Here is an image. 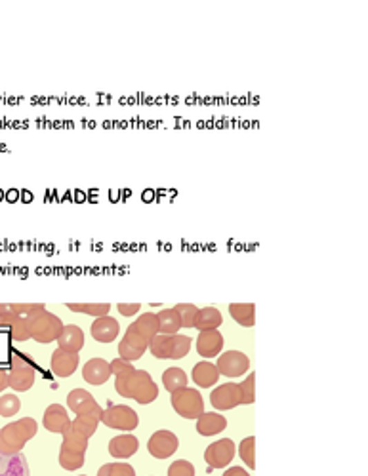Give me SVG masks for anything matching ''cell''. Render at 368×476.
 Returning <instances> with one entry per match:
<instances>
[{
    "instance_id": "obj_1",
    "label": "cell",
    "mask_w": 368,
    "mask_h": 476,
    "mask_svg": "<svg viewBox=\"0 0 368 476\" xmlns=\"http://www.w3.org/2000/svg\"><path fill=\"white\" fill-rule=\"evenodd\" d=\"M115 389L122 398H132L137 404H151L159 397V387L144 370H132L128 373L115 375Z\"/></svg>"
},
{
    "instance_id": "obj_2",
    "label": "cell",
    "mask_w": 368,
    "mask_h": 476,
    "mask_svg": "<svg viewBox=\"0 0 368 476\" xmlns=\"http://www.w3.org/2000/svg\"><path fill=\"white\" fill-rule=\"evenodd\" d=\"M39 430V425L32 417H21V419L8 423L6 427L0 428V452L6 455H16L25 448Z\"/></svg>"
},
{
    "instance_id": "obj_3",
    "label": "cell",
    "mask_w": 368,
    "mask_h": 476,
    "mask_svg": "<svg viewBox=\"0 0 368 476\" xmlns=\"http://www.w3.org/2000/svg\"><path fill=\"white\" fill-rule=\"evenodd\" d=\"M37 377V370L23 353H12L8 372V387L16 393H25L32 387Z\"/></svg>"
},
{
    "instance_id": "obj_4",
    "label": "cell",
    "mask_w": 368,
    "mask_h": 476,
    "mask_svg": "<svg viewBox=\"0 0 368 476\" xmlns=\"http://www.w3.org/2000/svg\"><path fill=\"white\" fill-rule=\"evenodd\" d=\"M172 408L177 415H182L185 419H199L204 413V400L200 397L199 390L185 387L172 395Z\"/></svg>"
},
{
    "instance_id": "obj_5",
    "label": "cell",
    "mask_w": 368,
    "mask_h": 476,
    "mask_svg": "<svg viewBox=\"0 0 368 476\" xmlns=\"http://www.w3.org/2000/svg\"><path fill=\"white\" fill-rule=\"evenodd\" d=\"M29 326H31V339H35L37 343H44V345L57 341L59 333L64 330L61 318L56 317L54 313H48V310L40 313Z\"/></svg>"
},
{
    "instance_id": "obj_6",
    "label": "cell",
    "mask_w": 368,
    "mask_h": 476,
    "mask_svg": "<svg viewBox=\"0 0 368 476\" xmlns=\"http://www.w3.org/2000/svg\"><path fill=\"white\" fill-rule=\"evenodd\" d=\"M101 423L109 428H117V430H134L139 425V417L130 406L117 404L104 410Z\"/></svg>"
},
{
    "instance_id": "obj_7",
    "label": "cell",
    "mask_w": 368,
    "mask_h": 476,
    "mask_svg": "<svg viewBox=\"0 0 368 476\" xmlns=\"http://www.w3.org/2000/svg\"><path fill=\"white\" fill-rule=\"evenodd\" d=\"M217 372L225 377H240L249 372L250 360L244 353L240 350H227L224 355L217 357Z\"/></svg>"
},
{
    "instance_id": "obj_8",
    "label": "cell",
    "mask_w": 368,
    "mask_h": 476,
    "mask_svg": "<svg viewBox=\"0 0 368 476\" xmlns=\"http://www.w3.org/2000/svg\"><path fill=\"white\" fill-rule=\"evenodd\" d=\"M177 448H180V440L172 430H166V428L157 430L147 442V450L157 459H168L170 455L177 452Z\"/></svg>"
},
{
    "instance_id": "obj_9",
    "label": "cell",
    "mask_w": 368,
    "mask_h": 476,
    "mask_svg": "<svg viewBox=\"0 0 368 476\" xmlns=\"http://www.w3.org/2000/svg\"><path fill=\"white\" fill-rule=\"evenodd\" d=\"M147 347H149V341H145L144 337H142L132 326H128L124 337H122L119 343V355L122 360L132 362V360H139V358L144 357Z\"/></svg>"
},
{
    "instance_id": "obj_10",
    "label": "cell",
    "mask_w": 368,
    "mask_h": 476,
    "mask_svg": "<svg viewBox=\"0 0 368 476\" xmlns=\"http://www.w3.org/2000/svg\"><path fill=\"white\" fill-rule=\"evenodd\" d=\"M235 457V444L231 438H222L214 444H210L204 452V461L212 468H225Z\"/></svg>"
},
{
    "instance_id": "obj_11",
    "label": "cell",
    "mask_w": 368,
    "mask_h": 476,
    "mask_svg": "<svg viewBox=\"0 0 368 476\" xmlns=\"http://www.w3.org/2000/svg\"><path fill=\"white\" fill-rule=\"evenodd\" d=\"M210 402L216 410H233L240 406V389L239 383H225V385H220L216 389L212 390L210 395Z\"/></svg>"
},
{
    "instance_id": "obj_12",
    "label": "cell",
    "mask_w": 368,
    "mask_h": 476,
    "mask_svg": "<svg viewBox=\"0 0 368 476\" xmlns=\"http://www.w3.org/2000/svg\"><path fill=\"white\" fill-rule=\"evenodd\" d=\"M67 406L71 408L72 412L77 415H82V413H94V415H99L104 413V408L97 404V400L88 390L84 389H72L67 397Z\"/></svg>"
},
{
    "instance_id": "obj_13",
    "label": "cell",
    "mask_w": 368,
    "mask_h": 476,
    "mask_svg": "<svg viewBox=\"0 0 368 476\" xmlns=\"http://www.w3.org/2000/svg\"><path fill=\"white\" fill-rule=\"evenodd\" d=\"M79 353H69V350L59 349V347L52 353V372L56 373L57 377L72 375L79 368Z\"/></svg>"
},
{
    "instance_id": "obj_14",
    "label": "cell",
    "mask_w": 368,
    "mask_h": 476,
    "mask_svg": "<svg viewBox=\"0 0 368 476\" xmlns=\"http://www.w3.org/2000/svg\"><path fill=\"white\" fill-rule=\"evenodd\" d=\"M42 423H44L46 430L56 433V435H64L65 430L71 427V419H69V415H67V410L59 404H52L46 408L44 417H42Z\"/></svg>"
},
{
    "instance_id": "obj_15",
    "label": "cell",
    "mask_w": 368,
    "mask_h": 476,
    "mask_svg": "<svg viewBox=\"0 0 368 476\" xmlns=\"http://www.w3.org/2000/svg\"><path fill=\"white\" fill-rule=\"evenodd\" d=\"M111 375V364L104 358H92L82 368V377L90 385H104Z\"/></svg>"
},
{
    "instance_id": "obj_16",
    "label": "cell",
    "mask_w": 368,
    "mask_h": 476,
    "mask_svg": "<svg viewBox=\"0 0 368 476\" xmlns=\"http://www.w3.org/2000/svg\"><path fill=\"white\" fill-rule=\"evenodd\" d=\"M119 322L115 320L113 317H99L94 320V324H92V328H90V333H92V337L96 339V341L99 343H111L115 341L117 337H119Z\"/></svg>"
},
{
    "instance_id": "obj_17",
    "label": "cell",
    "mask_w": 368,
    "mask_h": 476,
    "mask_svg": "<svg viewBox=\"0 0 368 476\" xmlns=\"http://www.w3.org/2000/svg\"><path fill=\"white\" fill-rule=\"evenodd\" d=\"M224 349V335L217 330H209V332H200L199 339H197V353L200 357L212 358L220 355Z\"/></svg>"
},
{
    "instance_id": "obj_18",
    "label": "cell",
    "mask_w": 368,
    "mask_h": 476,
    "mask_svg": "<svg viewBox=\"0 0 368 476\" xmlns=\"http://www.w3.org/2000/svg\"><path fill=\"white\" fill-rule=\"evenodd\" d=\"M139 448V440L134 435H119L109 442V453L115 459H128Z\"/></svg>"
},
{
    "instance_id": "obj_19",
    "label": "cell",
    "mask_w": 368,
    "mask_h": 476,
    "mask_svg": "<svg viewBox=\"0 0 368 476\" xmlns=\"http://www.w3.org/2000/svg\"><path fill=\"white\" fill-rule=\"evenodd\" d=\"M225 427H227V421H225L224 415H220L216 412H204L197 419V433L200 437L220 435L222 430H225Z\"/></svg>"
},
{
    "instance_id": "obj_20",
    "label": "cell",
    "mask_w": 368,
    "mask_h": 476,
    "mask_svg": "<svg viewBox=\"0 0 368 476\" xmlns=\"http://www.w3.org/2000/svg\"><path fill=\"white\" fill-rule=\"evenodd\" d=\"M57 345H59V349L69 350V353H80V349L84 347V332L79 326H64V330L57 337Z\"/></svg>"
},
{
    "instance_id": "obj_21",
    "label": "cell",
    "mask_w": 368,
    "mask_h": 476,
    "mask_svg": "<svg viewBox=\"0 0 368 476\" xmlns=\"http://www.w3.org/2000/svg\"><path fill=\"white\" fill-rule=\"evenodd\" d=\"M217 379H220V372H217L216 364H212L209 360L199 362L193 368V381L202 389H209L212 385H216Z\"/></svg>"
},
{
    "instance_id": "obj_22",
    "label": "cell",
    "mask_w": 368,
    "mask_h": 476,
    "mask_svg": "<svg viewBox=\"0 0 368 476\" xmlns=\"http://www.w3.org/2000/svg\"><path fill=\"white\" fill-rule=\"evenodd\" d=\"M222 322H224V317L220 310L214 307H204L197 313L193 328H197L199 332H209V330H217Z\"/></svg>"
},
{
    "instance_id": "obj_23",
    "label": "cell",
    "mask_w": 368,
    "mask_h": 476,
    "mask_svg": "<svg viewBox=\"0 0 368 476\" xmlns=\"http://www.w3.org/2000/svg\"><path fill=\"white\" fill-rule=\"evenodd\" d=\"M229 315L237 324L244 328H252L256 322V305L254 303H231Z\"/></svg>"
},
{
    "instance_id": "obj_24",
    "label": "cell",
    "mask_w": 368,
    "mask_h": 476,
    "mask_svg": "<svg viewBox=\"0 0 368 476\" xmlns=\"http://www.w3.org/2000/svg\"><path fill=\"white\" fill-rule=\"evenodd\" d=\"M132 328L136 330L145 341H151L155 335H159V318L153 313H144L137 317L136 322H132Z\"/></svg>"
},
{
    "instance_id": "obj_25",
    "label": "cell",
    "mask_w": 368,
    "mask_h": 476,
    "mask_svg": "<svg viewBox=\"0 0 368 476\" xmlns=\"http://www.w3.org/2000/svg\"><path fill=\"white\" fill-rule=\"evenodd\" d=\"M101 423V417L99 415H94V413H82V415H77L75 419L71 421V427L80 433L82 437L90 438L96 435L97 425Z\"/></svg>"
},
{
    "instance_id": "obj_26",
    "label": "cell",
    "mask_w": 368,
    "mask_h": 476,
    "mask_svg": "<svg viewBox=\"0 0 368 476\" xmlns=\"http://www.w3.org/2000/svg\"><path fill=\"white\" fill-rule=\"evenodd\" d=\"M157 318H159V333L162 335H176L182 328L180 317L174 309H162Z\"/></svg>"
},
{
    "instance_id": "obj_27",
    "label": "cell",
    "mask_w": 368,
    "mask_h": 476,
    "mask_svg": "<svg viewBox=\"0 0 368 476\" xmlns=\"http://www.w3.org/2000/svg\"><path fill=\"white\" fill-rule=\"evenodd\" d=\"M162 385L166 387L168 393H177L187 387V375L182 368H168L162 373Z\"/></svg>"
},
{
    "instance_id": "obj_28",
    "label": "cell",
    "mask_w": 368,
    "mask_h": 476,
    "mask_svg": "<svg viewBox=\"0 0 368 476\" xmlns=\"http://www.w3.org/2000/svg\"><path fill=\"white\" fill-rule=\"evenodd\" d=\"M10 309L14 313V317L21 318L25 322L31 324L40 313H44L46 307L42 303H10Z\"/></svg>"
},
{
    "instance_id": "obj_29",
    "label": "cell",
    "mask_w": 368,
    "mask_h": 476,
    "mask_svg": "<svg viewBox=\"0 0 368 476\" xmlns=\"http://www.w3.org/2000/svg\"><path fill=\"white\" fill-rule=\"evenodd\" d=\"M61 448L69 450V452L82 453V455H84L86 450H88V438L82 437V435L77 433L75 428L69 427L64 433V444H61Z\"/></svg>"
},
{
    "instance_id": "obj_30",
    "label": "cell",
    "mask_w": 368,
    "mask_h": 476,
    "mask_svg": "<svg viewBox=\"0 0 368 476\" xmlns=\"http://www.w3.org/2000/svg\"><path fill=\"white\" fill-rule=\"evenodd\" d=\"M67 309L72 313H82V315H90V317H107L111 305L109 303H67Z\"/></svg>"
},
{
    "instance_id": "obj_31",
    "label": "cell",
    "mask_w": 368,
    "mask_h": 476,
    "mask_svg": "<svg viewBox=\"0 0 368 476\" xmlns=\"http://www.w3.org/2000/svg\"><path fill=\"white\" fill-rule=\"evenodd\" d=\"M147 349L151 350V355L159 360H166L172 355V335H155L151 341H149V347Z\"/></svg>"
},
{
    "instance_id": "obj_32",
    "label": "cell",
    "mask_w": 368,
    "mask_h": 476,
    "mask_svg": "<svg viewBox=\"0 0 368 476\" xmlns=\"http://www.w3.org/2000/svg\"><path fill=\"white\" fill-rule=\"evenodd\" d=\"M239 455L246 463V467L256 468V438H244L239 444Z\"/></svg>"
},
{
    "instance_id": "obj_33",
    "label": "cell",
    "mask_w": 368,
    "mask_h": 476,
    "mask_svg": "<svg viewBox=\"0 0 368 476\" xmlns=\"http://www.w3.org/2000/svg\"><path fill=\"white\" fill-rule=\"evenodd\" d=\"M97 476H136V470L128 463H107L97 470Z\"/></svg>"
},
{
    "instance_id": "obj_34",
    "label": "cell",
    "mask_w": 368,
    "mask_h": 476,
    "mask_svg": "<svg viewBox=\"0 0 368 476\" xmlns=\"http://www.w3.org/2000/svg\"><path fill=\"white\" fill-rule=\"evenodd\" d=\"M189 349H191V337L180 335V333L172 335V355H170L172 360H180V358L187 357Z\"/></svg>"
},
{
    "instance_id": "obj_35",
    "label": "cell",
    "mask_w": 368,
    "mask_h": 476,
    "mask_svg": "<svg viewBox=\"0 0 368 476\" xmlns=\"http://www.w3.org/2000/svg\"><path fill=\"white\" fill-rule=\"evenodd\" d=\"M59 465H61L65 470H77V468H80L84 465V455H82V453L69 452V450L61 448V450H59Z\"/></svg>"
},
{
    "instance_id": "obj_36",
    "label": "cell",
    "mask_w": 368,
    "mask_h": 476,
    "mask_svg": "<svg viewBox=\"0 0 368 476\" xmlns=\"http://www.w3.org/2000/svg\"><path fill=\"white\" fill-rule=\"evenodd\" d=\"M8 328L10 335H12L14 341H27V339H31V326H29V322L21 320V318H14Z\"/></svg>"
},
{
    "instance_id": "obj_37",
    "label": "cell",
    "mask_w": 368,
    "mask_h": 476,
    "mask_svg": "<svg viewBox=\"0 0 368 476\" xmlns=\"http://www.w3.org/2000/svg\"><path fill=\"white\" fill-rule=\"evenodd\" d=\"M174 310L177 313L180 322H182L184 328H193V324H195V317H197V313H199V309H197L193 303H177L176 307H174Z\"/></svg>"
},
{
    "instance_id": "obj_38",
    "label": "cell",
    "mask_w": 368,
    "mask_h": 476,
    "mask_svg": "<svg viewBox=\"0 0 368 476\" xmlns=\"http://www.w3.org/2000/svg\"><path fill=\"white\" fill-rule=\"evenodd\" d=\"M256 375L250 373L249 377L244 379V383H239L240 389V404H252L256 400Z\"/></svg>"
},
{
    "instance_id": "obj_39",
    "label": "cell",
    "mask_w": 368,
    "mask_h": 476,
    "mask_svg": "<svg viewBox=\"0 0 368 476\" xmlns=\"http://www.w3.org/2000/svg\"><path fill=\"white\" fill-rule=\"evenodd\" d=\"M21 408V400L16 395H2L0 397V415L2 417H12L16 415Z\"/></svg>"
},
{
    "instance_id": "obj_40",
    "label": "cell",
    "mask_w": 368,
    "mask_h": 476,
    "mask_svg": "<svg viewBox=\"0 0 368 476\" xmlns=\"http://www.w3.org/2000/svg\"><path fill=\"white\" fill-rule=\"evenodd\" d=\"M168 476H195V467L191 461L177 459L168 467Z\"/></svg>"
},
{
    "instance_id": "obj_41",
    "label": "cell",
    "mask_w": 368,
    "mask_h": 476,
    "mask_svg": "<svg viewBox=\"0 0 368 476\" xmlns=\"http://www.w3.org/2000/svg\"><path fill=\"white\" fill-rule=\"evenodd\" d=\"M111 364V373L113 375H120V373H128L134 370V366L130 364L128 360H122V358H115L113 362H109Z\"/></svg>"
},
{
    "instance_id": "obj_42",
    "label": "cell",
    "mask_w": 368,
    "mask_h": 476,
    "mask_svg": "<svg viewBox=\"0 0 368 476\" xmlns=\"http://www.w3.org/2000/svg\"><path fill=\"white\" fill-rule=\"evenodd\" d=\"M117 309L122 317H134V315H137V310L142 309V305L139 303H119Z\"/></svg>"
},
{
    "instance_id": "obj_43",
    "label": "cell",
    "mask_w": 368,
    "mask_h": 476,
    "mask_svg": "<svg viewBox=\"0 0 368 476\" xmlns=\"http://www.w3.org/2000/svg\"><path fill=\"white\" fill-rule=\"evenodd\" d=\"M224 476H250L242 467H229L224 473Z\"/></svg>"
},
{
    "instance_id": "obj_44",
    "label": "cell",
    "mask_w": 368,
    "mask_h": 476,
    "mask_svg": "<svg viewBox=\"0 0 368 476\" xmlns=\"http://www.w3.org/2000/svg\"><path fill=\"white\" fill-rule=\"evenodd\" d=\"M10 457H12V455H6V453L0 452V476H4V473H6V467H8Z\"/></svg>"
},
{
    "instance_id": "obj_45",
    "label": "cell",
    "mask_w": 368,
    "mask_h": 476,
    "mask_svg": "<svg viewBox=\"0 0 368 476\" xmlns=\"http://www.w3.org/2000/svg\"><path fill=\"white\" fill-rule=\"evenodd\" d=\"M8 387V372H4V370H0V393Z\"/></svg>"
},
{
    "instance_id": "obj_46",
    "label": "cell",
    "mask_w": 368,
    "mask_h": 476,
    "mask_svg": "<svg viewBox=\"0 0 368 476\" xmlns=\"http://www.w3.org/2000/svg\"><path fill=\"white\" fill-rule=\"evenodd\" d=\"M84 476H86V475H84Z\"/></svg>"
}]
</instances>
